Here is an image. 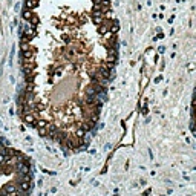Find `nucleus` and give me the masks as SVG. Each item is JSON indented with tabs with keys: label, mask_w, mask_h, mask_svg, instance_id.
<instances>
[{
	"label": "nucleus",
	"mask_w": 196,
	"mask_h": 196,
	"mask_svg": "<svg viewBox=\"0 0 196 196\" xmlns=\"http://www.w3.org/2000/svg\"><path fill=\"white\" fill-rule=\"evenodd\" d=\"M25 37H26V39H32V37H34L35 35V29L34 28H32V26H31V28H28V29H25V34H23Z\"/></svg>",
	"instance_id": "8"
},
{
	"label": "nucleus",
	"mask_w": 196,
	"mask_h": 196,
	"mask_svg": "<svg viewBox=\"0 0 196 196\" xmlns=\"http://www.w3.org/2000/svg\"><path fill=\"white\" fill-rule=\"evenodd\" d=\"M35 69V61H32V60H28V61L23 63V70L25 74H32Z\"/></svg>",
	"instance_id": "4"
},
{
	"label": "nucleus",
	"mask_w": 196,
	"mask_h": 196,
	"mask_svg": "<svg viewBox=\"0 0 196 196\" xmlns=\"http://www.w3.org/2000/svg\"><path fill=\"white\" fill-rule=\"evenodd\" d=\"M86 95H88V97H94V95H97V92H95V89H94V86H92V84L86 86Z\"/></svg>",
	"instance_id": "9"
},
{
	"label": "nucleus",
	"mask_w": 196,
	"mask_h": 196,
	"mask_svg": "<svg viewBox=\"0 0 196 196\" xmlns=\"http://www.w3.org/2000/svg\"><path fill=\"white\" fill-rule=\"evenodd\" d=\"M32 46H29V43H21V49L23 51H28V49H31Z\"/></svg>",
	"instance_id": "15"
},
{
	"label": "nucleus",
	"mask_w": 196,
	"mask_h": 196,
	"mask_svg": "<svg viewBox=\"0 0 196 196\" xmlns=\"http://www.w3.org/2000/svg\"><path fill=\"white\" fill-rule=\"evenodd\" d=\"M15 170H17V175L19 176H23L26 175V173H29V166H28V162L23 161V162H19V164H15Z\"/></svg>",
	"instance_id": "2"
},
{
	"label": "nucleus",
	"mask_w": 196,
	"mask_h": 196,
	"mask_svg": "<svg viewBox=\"0 0 196 196\" xmlns=\"http://www.w3.org/2000/svg\"><path fill=\"white\" fill-rule=\"evenodd\" d=\"M84 133H86V132H84L83 129H78L77 132H75V135H74V137H77V138H83V137H84Z\"/></svg>",
	"instance_id": "12"
},
{
	"label": "nucleus",
	"mask_w": 196,
	"mask_h": 196,
	"mask_svg": "<svg viewBox=\"0 0 196 196\" xmlns=\"http://www.w3.org/2000/svg\"><path fill=\"white\" fill-rule=\"evenodd\" d=\"M39 132H40V137H48V130H46V127H45V129H39Z\"/></svg>",
	"instance_id": "14"
},
{
	"label": "nucleus",
	"mask_w": 196,
	"mask_h": 196,
	"mask_svg": "<svg viewBox=\"0 0 196 196\" xmlns=\"http://www.w3.org/2000/svg\"><path fill=\"white\" fill-rule=\"evenodd\" d=\"M29 190H31V182H26V181L19 178L17 179V192L26 195V193H29Z\"/></svg>",
	"instance_id": "1"
},
{
	"label": "nucleus",
	"mask_w": 196,
	"mask_h": 196,
	"mask_svg": "<svg viewBox=\"0 0 196 196\" xmlns=\"http://www.w3.org/2000/svg\"><path fill=\"white\" fill-rule=\"evenodd\" d=\"M37 5H39V0H25V8L29 9V11L37 8Z\"/></svg>",
	"instance_id": "6"
},
{
	"label": "nucleus",
	"mask_w": 196,
	"mask_h": 196,
	"mask_svg": "<svg viewBox=\"0 0 196 196\" xmlns=\"http://www.w3.org/2000/svg\"><path fill=\"white\" fill-rule=\"evenodd\" d=\"M32 15H34V12H32V11H29V9H25V11H23V19H25V20H31Z\"/></svg>",
	"instance_id": "11"
},
{
	"label": "nucleus",
	"mask_w": 196,
	"mask_h": 196,
	"mask_svg": "<svg viewBox=\"0 0 196 196\" xmlns=\"http://www.w3.org/2000/svg\"><path fill=\"white\" fill-rule=\"evenodd\" d=\"M118 29H119V26H118V23H117V21H115V23H113V26H112V31H110V32H112V34H113V32H117Z\"/></svg>",
	"instance_id": "16"
},
{
	"label": "nucleus",
	"mask_w": 196,
	"mask_h": 196,
	"mask_svg": "<svg viewBox=\"0 0 196 196\" xmlns=\"http://www.w3.org/2000/svg\"><path fill=\"white\" fill-rule=\"evenodd\" d=\"M34 48H31V49H28V51H23V58L28 61V60H32L34 58Z\"/></svg>",
	"instance_id": "7"
},
{
	"label": "nucleus",
	"mask_w": 196,
	"mask_h": 196,
	"mask_svg": "<svg viewBox=\"0 0 196 196\" xmlns=\"http://www.w3.org/2000/svg\"><path fill=\"white\" fill-rule=\"evenodd\" d=\"M2 192L8 193V195H15V193H17V186L12 184V182H8V184H5V187L2 188Z\"/></svg>",
	"instance_id": "3"
},
{
	"label": "nucleus",
	"mask_w": 196,
	"mask_h": 196,
	"mask_svg": "<svg viewBox=\"0 0 196 196\" xmlns=\"http://www.w3.org/2000/svg\"><path fill=\"white\" fill-rule=\"evenodd\" d=\"M21 117H23V121L26 124H29V126H34L35 124V119H37L35 113H26V115H21Z\"/></svg>",
	"instance_id": "5"
},
{
	"label": "nucleus",
	"mask_w": 196,
	"mask_h": 196,
	"mask_svg": "<svg viewBox=\"0 0 196 196\" xmlns=\"http://www.w3.org/2000/svg\"><path fill=\"white\" fill-rule=\"evenodd\" d=\"M35 123H37V129H45L48 126L46 119H35Z\"/></svg>",
	"instance_id": "10"
},
{
	"label": "nucleus",
	"mask_w": 196,
	"mask_h": 196,
	"mask_svg": "<svg viewBox=\"0 0 196 196\" xmlns=\"http://www.w3.org/2000/svg\"><path fill=\"white\" fill-rule=\"evenodd\" d=\"M61 39H63L64 43H70V41H72V40H70V35H68V34H63Z\"/></svg>",
	"instance_id": "13"
}]
</instances>
